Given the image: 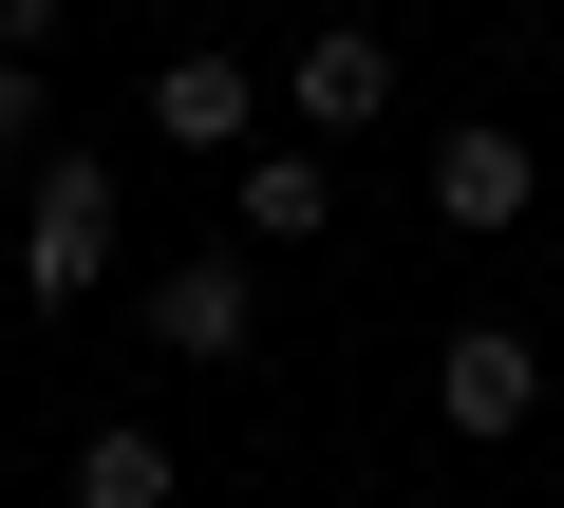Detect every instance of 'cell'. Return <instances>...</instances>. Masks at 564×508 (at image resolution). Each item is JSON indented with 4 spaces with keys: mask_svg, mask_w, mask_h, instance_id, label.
<instances>
[{
    "mask_svg": "<svg viewBox=\"0 0 564 508\" xmlns=\"http://www.w3.org/2000/svg\"><path fill=\"white\" fill-rule=\"evenodd\" d=\"M20 283L39 302H95L113 283V151H39L20 170Z\"/></svg>",
    "mask_w": 564,
    "mask_h": 508,
    "instance_id": "cell-1",
    "label": "cell"
},
{
    "mask_svg": "<svg viewBox=\"0 0 564 508\" xmlns=\"http://www.w3.org/2000/svg\"><path fill=\"white\" fill-rule=\"evenodd\" d=\"M151 358H207V377H245V358H263V264H245V245L151 264Z\"/></svg>",
    "mask_w": 564,
    "mask_h": 508,
    "instance_id": "cell-2",
    "label": "cell"
},
{
    "mask_svg": "<svg viewBox=\"0 0 564 508\" xmlns=\"http://www.w3.org/2000/svg\"><path fill=\"white\" fill-rule=\"evenodd\" d=\"M527 414H545V339H527V321H452V339H433V433L508 452Z\"/></svg>",
    "mask_w": 564,
    "mask_h": 508,
    "instance_id": "cell-3",
    "label": "cell"
},
{
    "mask_svg": "<svg viewBox=\"0 0 564 508\" xmlns=\"http://www.w3.org/2000/svg\"><path fill=\"white\" fill-rule=\"evenodd\" d=\"M527 207H545V151H527L508 114H452V132H433V226H452V245H508Z\"/></svg>",
    "mask_w": 564,
    "mask_h": 508,
    "instance_id": "cell-4",
    "label": "cell"
},
{
    "mask_svg": "<svg viewBox=\"0 0 564 508\" xmlns=\"http://www.w3.org/2000/svg\"><path fill=\"white\" fill-rule=\"evenodd\" d=\"M282 114H302V151L377 132V114H395V39H377V20H321L302 57H282Z\"/></svg>",
    "mask_w": 564,
    "mask_h": 508,
    "instance_id": "cell-5",
    "label": "cell"
},
{
    "mask_svg": "<svg viewBox=\"0 0 564 508\" xmlns=\"http://www.w3.org/2000/svg\"><path fill=\"white\" fill-rule=\"evenodd\" d=\"M151 132L170 151H263V57H151Z\"/></svg>",
    "mask_w": 564,
    "mask_h": 508,
    "instance_id": "cell-6",
    "label": "cell"
},
{
    "mask_svg": "<svg viewBox=\"0 0 564 508\" xmlns=\"http://www.w3.org/2000/svg\"><path fill=\"white\" fill-rule=\"evenodd\" d=\"M226 226H245V245H321V226H339V170L282 132V151H245V170H226Z\"/></svg>",
    "mask_w": 564,
    "mask_h": 508,
    "instance_id": "cell-7",
    "label": "cell"
},
{
    "mask_svg": "<svg viewBox=\"0 0 564 508\" xmlns=\"http://www.w3.org/2000/svg\"><path fill=\"white\" fill-rule=\"evenodd\" d=\"M188 471H170V433L151 414H113V433H76V508H170Z\"/></svg>",
    "mask_w": 564,
    "mask_h": 508,
    "instance_id": "cell-8",
    "label": "cell"
},
{
    "mask_svg": "<svg viewBox=\"0 0 564 508\" xmlns=\"http://www.w3.org/2000/svg\"><path fill=\"white\" fill-rule=\"evenodd\" d=\"M57 151V95H39V57H0V170H39Z\"/></svg>",
    "mask_w": 564,
    "mask_h": 508,
    "instance_id": "cell-9",
    "label": "cell"
},
{
    "mask_svg": "<svg viewBox=\"0 0 564 508\" xmlns=\"http://www.w3.org/2000/svg\"><path fill=\"white\" fill-rule=\"evenodd\" d=\"M57 20H76V0H0V57H39V39H57Z\"/></svg>",
    "mask_w": 564,
    "mask_h": 508,
    "instance_id": "cell-10",
    "label": "cell"
}]
</instances>
